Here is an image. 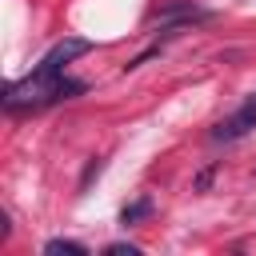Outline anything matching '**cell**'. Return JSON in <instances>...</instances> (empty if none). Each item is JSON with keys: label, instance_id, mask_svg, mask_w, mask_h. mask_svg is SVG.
Masks as SVG:
<instances>
[{"label": "cell", "instance_id": "3", "mask_svg": "<svg viewBox=\"0 0 256 256\" xmlns=\"http://www.w3.org/2000/svg\"><path fill=\"white\" fill-rule=\"evenodd\" d=\"M88 48H92L88 40H80V36H68V40H60V44H56V48H52V52L40 60V68H44V72H60L64 64H72V60H76V56H84Z\"/></svg>", "mask_w": 256, "mask_h": 256}, {"label": "cell", "instance_id": "4", "mask_svg": "<svg viewBox=\"0 0 256 256\" xmlns=\"http://www.w3.org/2000/svg\"><path fill=\"white\" fill-rule=\"evenodd\" d=\"M44 252H48V256H88V248L76 244V240H48Z\"/></svg>", "mask_w": 256, "mask_h": 256}, {"label": "cell", "instance_id": "1", "mask_svg": "<svg viewBox=\"0 0 256 256\" xmlns=\"http://www.w3.org/2000/svg\"><path fill=\"white\" fill-rule=\"evenodd\" d=\"M84 84L80 80H64L60 72H44L36 68L32 76L16 80L8 92H4V108L8 112H20V108H44V104H56V100H72L80 96Z\"/></svg>", "mask_w": 256, "mask_h": 256}, {"label": "cell", "instance_id": "6", "mask_svg": "<svg viewBox=\"0 0 256 256\" xmlns=\"http://www.w3.org/2000/svg\"><path fill=\"white\" fill-rule=\"evenodd\" d=\"M108 256H140L136 244H108Z\"/></svg>", "mask_w": 256, "mask_h": 256}, {"label": "cell", "instance_id": "7", "mask_svg": "<svg viewBox=\"0 0 256 256\" xmlns=\"http://www.w3.org/2000/svg\"><path fill=\"white\" fill-rule=\"evenodd\" d=\"M92 176H100V160H92V164H88V172H84V180H80V192L92 184Z\"/></svg>", "mask_w": 256, "mask_h": 256}, {"label": "cell", "instance_id": "2", "mask_svg": "<svg viewBox=\"0 0 256 256\" xmlns=\"http://www.w3.org/2000/svg\"><path fill=\"white\" fill-rule=\"evenodd\" d=\"M248 128H256V96H248L228 120H220L216 132H212V140H216V144H228V140H240Z\"/></svg>", "mask_w": 256, "mask_h": 256}, {"label": "cell", "instance_id": "5", "mask_svg": "<svg viewBox=\"0 0 256 256\" xmlns=\"http://www.w3.org/2000/svg\"><path fill=\"white\" fill-rule=\"evenodd\" d=\"M148 212H152V200H148V196H140L136 204H128V208L120 212V224H140Z\"/></svg>", "mask_w": 256, "mask_h": 256}]
</instances>
